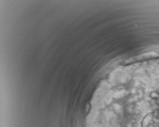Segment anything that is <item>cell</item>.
Returning <instances> with one entry per match:
<instances>
[{"mask_svg": "<svg viewBox=\"0 0 159 127\" xmlns=\"http://www.w3.org/2000/svg\"><path fill=\"white\" fill-rule=\"evenodd\" d=\"M141 82L137 107L122 123L110 124V127H159V78Z\"/></svg>", "mask_w": 159, "mask_h": 127, "instance_id": "6da1fadb", "label": "cell"}]
</instances>
